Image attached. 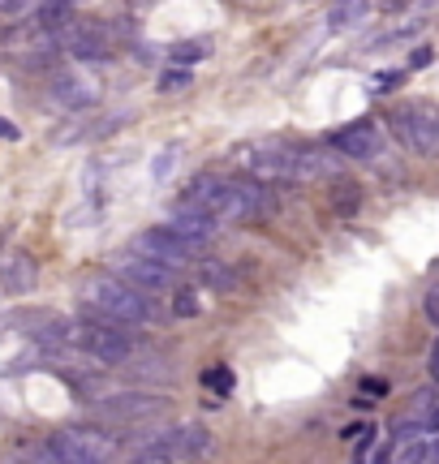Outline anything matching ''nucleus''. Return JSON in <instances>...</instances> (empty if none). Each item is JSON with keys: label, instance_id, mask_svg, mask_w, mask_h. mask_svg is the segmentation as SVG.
<instances>
[{"label": "nucleus", "instance_id": "nucleus-2", "mask_svg": "<svg viewBox=\"0 0 439 464\" xmlns=\"http://www.w3.org/2000/svg\"><path fill=\"white\" fill-rule=\"evenodd\" d=\"M233 160L241 172H250V181H298L302 172V150L285 147V142H246L233 150Z\"/></svg>", "mask_w": 439, "mask_h": 464}, {"label": "nucleus", "instance_id": "nucleus-21", "mask_svg": "<svg viewBox=\"0 0 439 464\" xmlns=\"http://www.w3.org/2000/svg\"><path fill=\"white\" fill-rule=\"evenodd\" d=\"M172 168H177V150H164V155H160V160L151 164V177H155V181H164Z\"/></svg>", "mask_w": 439, "mask_h": 464}, {"label": "nucleus", "instance_id": "nucleus-30", "mask_svg": "<svg viewBox=\"0 0 439 464\" xmlns=\"http://www.w3.org/2000/svg\"><path fill=\"white\" fill-rule=\"evenodd\" d=\"M431 426H435V430H439V409H435V417H431Z\"/></svg>", "mask_w": 439, "mask_h": 464}, {"label": "nucleus", "instance_id": "nucleus-20", "mask_svg": "<svg viewBox=\"0 0 439 464\" xmlns=\"http://www.w3.org/2000/svg\"><path fill=\"white\" fill-rule=\"evenodd\" d=\"M426 456H431V451H426L423 443H409V448L401 443V451H396V460H401V464H423Z\"/></svg>", "mask_w": 439, "mask_h": 464}, {"label": "nucleus", "instance_id": "nucleus-14", "mask_svg": "<svg viewBox=\"0 0 439 464\" xmlns=\"http://www.w3.org/2000/svg\"><path fill=\"white\" fill-rule=\"evenodd\" d=\"M199 271H203V280L211 284V288H233V276H229L216 258H203V263H199Z\"/></svg>", "mask_w": 439, "mask_h": 464}, {"label": "nucleus", "instance_id": "nucleus-22", "mask_svg": "<svg viewBox=\"0 0 439 464\" xmlns=\"http://www.w3.org/2000/svg\"><path fill=\"white\" fill-rule=\"evenodd\" d=\"M423 305H426V318H431V323H435V327H439V284H435V288H431V293H426V301H423Z\"/></svg>", "mask_w": 439, "mask_h": 464}, {"label": "nucleus", "instance_id": "nucleus-15", "mask_svg": "<svg viewBox=\"0 0 439 464\" xmlns=\"http://www.w3.org/2000/svg\"><path fill=\"white\" fill-rule=\"evenodd\" d=\"M366 14H371L366 5H337V9L327 14V22H332V26H354L357 17H366Z\"/></svg>", "mask_w": 439, "mask_h": 464}, {"label": "nucleus", "instance_id": "nucleus-9", "mask_svg": "<svg viewBox=\"0 0 439 464\" xmlns=\"http://www.w3.org/2000/svg\"><path fill=\"white\" fill-rule=\"evenodd\" d=\"M52 100L61 103V108H91V103L100 100V86L83 78V73H56L52 78Z\"/></svg>", "mask_w": 439, "mask_h": 464}, {"label": "nucleus", "instance_id": "nucleus-3", "mask_svg": "<svg viewBox=\"0 0 439 464\" xmlns=\"http://www.w3.org/2000/svg\"><path fill=\"white\" fill-rule=\"evenodd\" d=\"M48 448L56 451V460L61 464H112L117 460V439L103 434V430H86V426H78V430H61Z\"/></svg>", "mask_w": 439, "mask_h": 464}, {"label": "nucleus", "instance_id": "nucleus-10", "mask_svg": "<svg viewBox=\"0 0 439 464\" xmlns=\"http://www.w3.org/2000/svg\"><path fill=\"white\" fill-rule=\"evenodd\" d=\"M207 448H211V439H207L203 426H177V430H169L160 439L155 451H169L177 460H199V456H207Z\"/></svg>", "mask_w": 439, "mask_h": 464}, {"label": "nucleus", "instance_id": "nucleus-7", "mask_svg": "<svg viewBox=\"0 0 439 464\" xmlns=\"http://www.w3.org/2000/svg\"><path fill=\"white\" fill-rule=\"evenodd\" d=\"M117 276L134 293H164V288L177 284V271H169V266H160V263H147V258H134V254H125L117 263Z\"/></svg>", "mask_w": 439, "mask_h": 464}, {"label": "nucleus", "instance_id": "nucleus-24", "mask_svg": "<svg viewBox=\"0 0 439 464\" xmlns=\"http://www.w3.org/2000/svg\"><path fill=\"white\" fill-rule=\"evenodd\" d=\"M357 207V189L354 185H340V211H354Z\"/></svg>", "mask_w": 439, "mask_h": 464}, {"label": "nucleus", "instance_id": "nucleus-19", "mask_svg": "<svg viewBox=\"0 0 439 464\" xmlns=\"http://www.w3.org/2000/svg\"><path fill=\"white\" fill-rule=\"evenodd\" d=\"M172 310H177L181 318H194V314H199V293L181 288V293H177V301H172Z\"/></svg>", "mask_w": 439, "mask_h": 464}, {"label": "nucleus", "instance_id": "nucleus-13", "mask_svg": "<svg viewBox=\"0 0 439 464\" xmlns=\"http://www.w3.org/2000/svg\"><path fill=\"white\" fill-rule=\"evenodd\" d=\"M5 288H9V293H26V288H34V263L31 258H14V263L5 266Z\"/></svg>", "mask_w": 439, "mask_h": 464}, {"label": "nucleus", "instance_id": "nucleus-23", "mask_svg": "<svg viewBox=\"0 0 439 464\" xmlns=\"http://www.w3.org/2000/svg\"><path fill=\"white\" fill-rule=\"evenodd\" d=\"M130 464H172V456L169 451H142L138 460H130Z\"/></svg>", "mask_w": 439, "mask_h": 464}, {"label": "nucleus", "instance_id": "nucleus-11", "mask_svg": "<svg viewBox=\"0 0 439 464\" xmlns=\"http://www.w3.org/2000/svg\"><path fill=\"white\" fill-rule=\"evenodd\" d=\"M337 150L340 155H349V160H371L375 150H379V130H375L371 121L349 125V130L337 133Z\"/></svg>", "mask_w": 439, "mask_h": 464}, {"label": "nucleus", "instance_id": "nucleus-25", "mask_svg": "<svg viewBox=\"0 0 439 464\" xmlns=\"http://www.w3.org/2000/svg\"><path fill=\"white\" fill-rule=\"evenodd\" d=\"M431 56H435L431 48H418L414 56H409V65H414V69H426V65H431Z\"/></svg>", "mask_w": 439, "mask_h": 464}, {"label": "nucleus", "instance_id": "nucleus-29", "mask_svg": "<svg viewBox=\"0 0 439 464\" xmlns=\"http://www.w3.org/2000/svg\"><path fill=\"white\" fill-rule=\"evenodd\" d=\"M431 464H439V443H435V448H431Z\"/></svg>", "mask_w": 439, "mask_h": 464}, {"label": "nucleus", "instance_id": "nucleus-1", "mask_svg": "<svg viewBox=\"0 0 439 464\" xmlns=\"http://www.w3.org/2000/svg\"><path fill=\"white\" fill-rule=\"evenodd\" d=\"M83 297L95 314L112 318V323H125V327L151 318V305L142 301V293H134L130 284H121L117 276H91V280L83 284Z\"/></svg>", "mask_w": 439, "mask_h": 464}, {"label": "nucleus", "instance_id": "nucleus-16", "mask_svg": "<svg viewBox=\"0 0 439 464\" xmlns=\"http://www.w3.org/2000/svg\"><path fill=\"white\" fill-rule=\"evenodd\" d=\"M203 382L216 392V396H229V392H233V370H229V365H216V370H207Z\"/></svg>", "mask_w": 439, "mask_h": 464}, {"label": "nucleus", "instance_id": "nucleus-28", "mask_svg": "<svg viewBox=\"0 0 439 464\" xmlns=\"http://www.w3.org/2000/svg\"><path fill=\"white\" fill-rule=\"evenodd\" d=\"M0 138H17V130H14V121H5V116H0Z\"/></svg>", "mask_w": 439, "mask_h": 464}, {"label": "nucleus", "instance_id": "nucleus-17", "mask_svg": "<svg viewBox=\"0 0 439 464\" xmlns=\"http://www.w3.org/2000/svg\"><path fill=\"white\" fill-rule=\"evenodd\" d=\"M207 44H177V48H172V61H177V65H194V61H203L207 56Z\"/></svg>", "mask_w": 439, "mask_h": 464}, {"label": "nucleus", "instance_id": "nucleus-26", "mask_svg": "<svg viewBox=\"0 0 439 464\" xmlns=\"http://www.w3.org/2000/svg\"><path fill=\"white\" fill-rule=\"evenodd\" d=\"M431 379L439 382V340H435V348H431Z\"/></svg>", "mask_w": 439, "mask_h": 464}, {"label": "nucleus", "instance_id": "nucleus-6", "mask_svg": "<svg viewBox=\"0 0 439 464\" xmlns=\"http://www.w3.org/2000/svg\"><path fill=\"white\" fill-rule=\"evenodd\" d=\"M164 409H169V400L155 396V392H117V396L100 400V413L112 421H147V417H160Z\"/></svg>", "mask_w": 439, "mask_h": 464}, {"label": "nucleus", "instance_id": "nucleus-31", "mask_svg": "<svg viewBox=\"0 0 439 464\" xmlns=\"http://www.w3.org/2000/svg\"><path fill=\"white\" fill-rule=\"evenodd\" d=\"M17 464H34V460H17Z\"/></svg>", "mask_w": 439, "mask_h": 464}, {"label": "nucleus", "instance_id": "nucleus-18", "mask_svg": "<svg viewBox=\"0 0 439 464\" xmlns=\"http://www.w3.org/2000/svg\"><path fill=\"white\" fill-rule=\"evenodd\" d=\"M186 86H190L186 69H169V73L160 78V91H164V95H177V91H186Z\"/></svg>", "mask_w": 439, "mask_h": 464}, {"label": "nucleus", "instance_id": "nucleus-4", "mask_svg": "<svg viewBox=\"0 0 439 464\" xmlns=\"http://www.w3.org/2000/svg\"><path fill=\"white\" fill-rule=\"evenodd\" d=\"M73 340L103 365H121V362L134 357V340H130V332H121V327H112V323H86V327L73 332Z\"/></svg>", "mask_w": 439, "mask_h": 464}, {"label": "nucleus", "instance_id": "nucleus-8", "mask_svg": "<svg viewBox=\"0 0 439 464\" xmlns=\"http://www.w3.org/2000/svg\"><path fill=\"white\" fill-rule=\"evenodd\" d=\"M392 121H396V133L414 150H423V155H435L439 150V116H431L426 108H401Z\"/></svg>", "mask_w": 439, "mask_h": 464}, {"label": "nucleus", "instance_id": "nucleus-5", "mask_svg": "<svg viewBox=\"0 0 439 464\" xmlns=\"http://www.w3.org/2000/svg\"><path fill=\"white\" fill-rule=\"evenodd\" d=\"M134 258H147V263H160L169 266V271H177V266H190V258L199 254V249H190L186 241H177L169 228H147L134 237Z\"/></svg>", "mask_w": 439, "mask_h": 464}, {"label": "nucleus", "instance_id": "nucleus-27", "mask_svg": "<svg viewBox=\"0 0 439 464\" xmlns=\"http://www.w3.org/2000/svg\"><path fill=\"white\" fill-rule=\"evenodd\" d=\"M0 14H5V17H17V14H26V5H0Z\"/></svg>", "mask_w": 439, "mask_h": 464}, {"label": "nucleus", "instance_id": "nucleus-12", "mask_svg": "<svg viewBox=\"0 0 439 464\" xmlns=\"http://www.w3.org/2000/svg\"><path fill=\"white\" fill-rule=\"evenodd\" d=\"M169 232L177 237V241H186L190 249H199L203 241H211V237H216V219L194 216V211H177V219L169 224Z\"/></svg>", "mask_w": 439, "mask_h": 464}]
</instances>
